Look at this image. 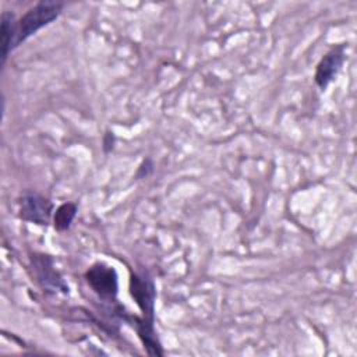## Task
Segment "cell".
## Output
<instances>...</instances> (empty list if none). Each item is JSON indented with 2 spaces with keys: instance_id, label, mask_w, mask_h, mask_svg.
Returning <instances> with one entry per match:
<instances>
[{
  "instance_id": "6da1fadb",
  "label": "cell",
  "mask_w": 357,
  "mask_h": 357,
  "mask_svg": "<svg viewBox=\"0 0 357 357\" xmlns=\"http://www.w3.org/2000/svg\"><path fill=\"white\" fill-rule=\"evenodd\" d=\"M63 10V3L43 0L31 7L15 25V36H14V49L24 43L28 38L35 35L38 31L53 22Z\"/></svg>"
},
{
  "instance_id": "7a4b0ae2",
  "label": "cell",
  "mask_w": 357,
  "mask_h": 357,
  "mask_svg": "<svg viewBox=\"0 0 357 357\" xmlns=\"http://www.w3.org/2000/svg\"><path fill=\"white\" fill-rule=\"evenodd\" d=\"M85 280L100 300L116 303L119 291V276L113 266L105 262H95L85 272Z\"/></svg>"
},
{
  "instance_id": "3957f363",
  "label": "cell",
  "mask_w": 357,
  "mask_h": 357,
  "mask_svg": "<svg viewBox=\"0 0 357 357\" xmlns=\"http://www.w3.org/2000/svg\"><path fill=\"white\" fill-rule=\"evenodd\" d=\"M130 294L142 312V319L155 322V300L156 287L146 273H131L128 283Z\"/></svg>"
},
{
  "instance_id": "277c9868",
  "label": "cell",
  "mask_w": 357,
  "mask_h": 357,
  "mask_svg": "<svg viewBox=\"0 0 357 357\" xmlns=\"http://www.w3.org/2000/svg\"><path fill=\"white\" fill-rule=\"evenodd\" d=\"M20 218L25 222L46 226L52 218L53 204L40 194L26 191L18 199Z\"/></svg>"
},
{
  "instance_id": "5b68a950",
  "label": "cell",
  "mask_w": 357,
  "mask_h": 357,
  "mask_svg": "<svg viewBox=\"0 0 357 357\" xmlns=\"http://www.w3.org/2000/svg\"><path fill=\"white\" fill-rule=\"evenodd\" d=\"M31 264L36 282L42 286V289L52 293H68V286L56 271L53 258L50 255L35 254L33 257H31Z\"/></svg>"
},
{
  "instance_id": "8992f818",
  "label": "cell",
  "mask_w": 357,
  "mask_h": 357,
  "mask_svg": "<svg viewBox=\"0 0 357 357\" xmlns=\"http://www.w3.org/2000/svg\"><path fill=\"white\" fill-rule=\"evenodd\" d=\"M344 45H337L332 47L318 63L315 70V84L319 86V89L325 91L328 85L333 81V78L340 71L343 63H344Z\"/></svg>"
},
{
  "instance_id": "52a82bcc",
  "label": "cell",
  "mask_w": 357,
  "mask_h": 357,
  "mask_svg": "<svg viewBox=\"0 0 357 357\" xmlns=\"http://www.w3.org/2000/svg\"><path fill=\"white\" fill-rule=\"evenodd\" d=\"M134 326L137 331V335L139 337V340L144 344V349L146 350V353L149 356H163L165 351L162 349V344L159 342L158 333L155 331V322H148L145 319H142L141 317H134Z\"/></svg>"
},
{
  "instance_id": "ba28073f",
  "label": "cell",
  "mask_w": 357,
  "mask_h": 357,
  "mask_svg": "<svg viewBox=\"0 0 357 357\" xmlns=\"http://www.w3.org/2000/svg\"><path fill=\"white\" fill-rule=\"evenodd\" d=\"M17 20L13 13L3 11L1 14V66H4L7 57L14 50Z\"/></svg>"
},
{
  "instance_id": "9c48e42d",
  "label": "cell",
  "mask_w": 357,
  "mask_h": 357,
  "mask_svg": "<svg viewBox=\"0 0 357 357\" xmlns=\"http://www.w3.org/2000/svg\"><path fill=\"white\" fill-rule=\"evenodd\" d=\"M77 204L75 202H64L61 204L53 216V226L57 231H64L70 229L75 215H77Z\"/></svg>"
},
{
  "instance_id": "30bf717a",
  "label": "cell",
  "mask_w": 357,
  "mask_h": 357,
  "mask_svg": "<svg viewBox=\"0 0 357 357\" xmlns=\"http://www.w3.org/2000/svg\"><path fill=\"white\" fill-rule=\"evenodd\" d=\"M152 172H153V162H152L151 159H145V160L139 165V167H138V170H137V174H135V178H137V180L144 178V177L149 176Z\"/></svg>"
},
{
  "instance_id": "8fae6325",
  "label": "cell",
  "mask_w": 357,
  "mask_h": 357,
  "mask_svg": "<svg viewBox=\"0 0 357 357\" xmlns=\"http://www.w3.org/2000/svg\"><path fill=\"white\" fill-rule=\"evenodd\" d=\"M113 145H114V135H113V132L107 131L103 137V149H105V152L112 151Z\"/></svg>"
}]
</instances>
